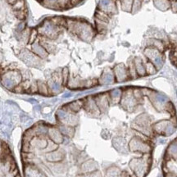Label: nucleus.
I'll list each match as a JSON object with an SVG mask.
<instances>
[{
    "label": "nucleus",
    "mask_w": 177,
    "mask_h": 177,
    "mask_svg": "<svg viewBox=\"0 0 177 177\" xmlns=\"http://www.w3.org/2000/svg\"><path fill=\"white\" fill-rule=\"evenodd\" d=\"M67 76H68V71L66 68L64 69L63 71V79H64V83L66 82V80H67Z\"/></svg>",
    "instance_id": "obj_4"
},
{
    "label": "nucleus",
    "mask_w": 177,
    "mask_h": 177,
    "mask_svg": "<svg viewBox=\"0 0 177 177\" xmlns=\"http://www.w3.org/2000/svg\"><path fill=\"white\" fill-rule=\"evenodd\" d=\"M32 49L37 55H39L40 57H46L48 55L47 52L44 49V48L43 46H41V45H39V44H37V43L33 44L32 45Z\"/></svg>",
    "instance_id": "obj_1"
},
{
    "label": "nucleus",
    "mask_w": 177,
    "mask_h": 177,
    "mask_svg": "<svg viewBox=\"0 0 177 177\" xmlns=\"http://www.w3.org/2000/svg\"><path fill=\"white\" fill-rule=\"evenodd\" d=\"M37 35H38V31L35 30H32L30 32V38H29V43H33L36 39V38H37Z\"/></svg>",
    "instance_id": "obj_3"
},
{
    "label": "nucleus",
    "mask_w": 177,
    "mask_h": 177,
    "mask_svg": "<svg viewBox=\"0 0 177 177\" xmlns=\"http://www.w3.org/2000/svg\"><path fill=\"white\" fill-rule=\"evenodd\" d=\"M156 5L157 8H161V6H163V9L166 10L169 8V3L167 0H157L156 1Z\"/></svg>",
    "instance_id": "obj_2"
}]
</instances>
